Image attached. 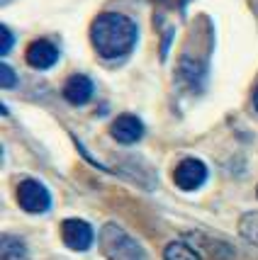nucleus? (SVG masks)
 <instances>
[{
  "instance_id": "nucleus-3",
  "label": "nucleus",
  "mask_w": 258,
  "mask_h": 260,
  "mask_svg": "<svg viewBox=\"0 0 258 260\" xmlns=\"http://www.w3.org/2000/svg\"><path fill=\"white\" fill-rule=\"evenodd\" d=\"M17 202L30 214H42L51 207V194L44 185L34 178H27L17 185Z\"/></svg>"
},
{
  "instance_id": "nucleus-9",
  "label": "nucleus",
  "mask_w": 258,
  "mask_h": 260,
  "mask_svg": "<svg viewBox=\"0 0 258 260\" xmlns=\"http://www.w3.org/2000/svg\"><path fill=\"white\" fill-rule=\"evenodd\" d=\"M0 255H3V260H30L27 246H24L17 236H3Z\"/></svg>"
},
{
  "instance_id": "nucleus-5",
  "label": "nucleus",
  "mask_w": 258,
  "mask_h": 260,
  "mask_svg": "<svg viewBox=\"0 0 258 260\" xmlns=\"http://www.w3.org/2000/svg\"><path fill=\"white\" fill-rule=\"evenodd\" d=\"M173 180H176V185H178L180 190H185V192L197 190L202 182L207 180V168H205V163L197 158H185L178 163V168L173 173Z\"/></svg>"
},
{
  "instance_id": "nucleus-4",
  "label": "nucleus",
  "mask_w": 258,
  "mask_h": 260,
  "mask_svg": "<svg viewBox=\"0 0 258 260\" xmlns=\"http://www.w3.org/2000/svg\"><path fill=\"white\" fill-rule=\"evenodd\" d=\"M61 238L71 250H88L93 246V229H90L88 221L83 219H66L61 224Z\"/></svg>"
},
{
  "instance_id": "nucleus-13",
  "label": "nucleus",
  "mask_w": 258,
  "mask_h": 260,
  "mask_svg": "<svg viewBox=\"0 0 258 260\" xmlns=\"http://www.w3.org/2000/svg\"><path fill=\"white\" fill-rule=\"evenodd\" d=\"M0 80H3V88H15L17 76H15V71L10 66H3L0 68Z\"/></svg>"
},
{
  "instance_id": "nucleus-1",
  "label": "nucleus",
  "mask_w": 258,
  "mask_h": 260,
  "mask_svg": "<svg viewBox=\"0 0 258 260\" xmlns=\"http://www.w3.org/2000/svg\"><path fill=\"white\" fill-rule=\"evenodd\" d=\"M139 39V29L132 17L122 12H102L90 24V42L95 51L107 61L127 56Z\"/></svg>"
},
{
  "instance_id": "nucleus-12",
  "label": "nucleus",
  "mask_w": 258,
  "mask_h": 260,
  "mask_svg": "<svg viewBox=\"0 0 258 260\" xmlns=\"http://www.w3.org/2000/svg\"><path fill=\"white\" fill-rule=\"evenodd\" d=\"M12 44H15V37H12V32L8 29V27H3L0 29V54L5 56V54H10Z\"/></svg>"
},
{
  "instance_id": "nucleus-6",
  "label": "nucleus",
  "mask_w": 258,
  "mask_h": 260,
  "mask_svg": "<svg viewBox=\"0 0 258 260\" xmlns=\"http://www.w3.org/2000/svg\"><path fill=\"white\" fill-rule=\"evenodd\" d=\"M27 63L37 71H46V68H51L54 63L59 61V49L51 42H46V39H37L32 44L27 46Z\"/></svg>"
},
{
  "instance_id": "nucleus-2",
  "label": "nucleus",
  "mask_w": 258,
  "mask_h": 260,
  "mask_svg": "<svg viewBox=\"0 0 258 260\" xmlns=\"http://www.w3.org/2000/svg\"><path fill=\"white\" fill-rule=\"evenodd\" d=\"M100 250L107 260H144V248L117 224L102 226Z\"/></svg>"
},
{
  "instance_id": "nucleus-11",
  "label": "nucleus",
  "mask_w": 258,
  "mask_h": 260,
  "mask_svg": "<svg viewBox=\"0 0 258 260\" xmlns=\"http://www.w3.org/2000/svg\"><path fill=\"white\" fill-rule=\"evenodd\" d=\"M239 231H241V236L246 238L248 243L258 246V212H248V214L241 216Z\"/></svg>"
},
{
  "instance_id": "nucleus-7",
  "label": "nucleus",
  "mask_w": 258,
  "mask_h": 260,
  "mask_svg": "<svg viewBox=\"0 0 258 260\" xmlns=\"http://www.w3.org/2000/svg\"><path fill=\"white\" fill-rule=\"evenodd\" d=\"M110 134L120 144H136L144 136V124L136 119L134 114H120L110 126Z\"/></svg>"
},
{
  "instance_id": "nucleus-14",
  "label": "nucleus",
  "mask_w": 258,
  "mask_h": 260,
  "mask_svg": "<svg viewBox=\"0 0 258 260\" xmlns=\"http://www.w3.org/2000/svg\"><path fill=\"white\" fill-rule=\"evenodd\" d=\"M253 105H256V110H258V85H256V90H253Z\"/></svg>"
},
{
  "instance_id": "nucleus-10",
  "label": "nucleus",
  "mask_w": 258,
  "mask_h": 260,
  "mask_svg": "<svg viewBox=\"0 0 258 260\" xmlns=\"http://www.w3.org/2000/svg\"><path fill=\"white\" fill-rule=\"evenodd\" d=\"M163 260H202V258L200 253L192 246H188L185 241H173L163 250Z\"/></svg>"
},
{
  "instance_id": "nucleus-8",
  "label": "nucleus",
  "mask_w": 258,
  "mask_h": 260,
  "mask_svg": "<svg viewBox=\"0 0 258 260\" xmlns=\"http://www.w3.org/2000/svg\"><path fill=\"white\" fill-rule=\"evenodd\" d=\"M93 80L83 73H76L64 83V98H66L71 105H85V102L93 98Z\"/></svg>"
}]
</instances>
